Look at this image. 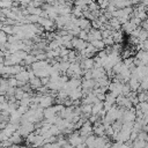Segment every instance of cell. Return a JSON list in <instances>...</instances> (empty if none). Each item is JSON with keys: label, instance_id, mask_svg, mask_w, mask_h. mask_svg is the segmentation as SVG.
Listing matches in <instances>:
<instances>
[{"label": "cell", "instance_id": "cell-1", "mask_svg": "<svg viewBox=\"0 0 148 148\" xmlns=\"http://www.w3.org/2000/svg\"><path fill=\"white\" fill-rule=\"evenodd\" d=\"M34 130H35V125L32 123H23L20 125V127L17 128V133L21 135V136H24L27 138L29 134L34 133Z\"/></svg>", "mask_w": 148, "mask_h": 148}, {"label": "cell", "instance_id": "cell-2", "mask_svg": "<svg viewBox=\"0 0 148 148\" xmlns=\"http://www.w3.org/2000/svg\"><path fill=\"white\" fill-rule=\"evenodd\" d=\"M68 143L72 146V147H77L82 143H84V138H82L79 132H74V133H71L69 136H68Z\"/></svg>", "mask_w": 148, "mask_h": 148}, {"label": "cell", "instance_id": "cell-3", "mask_svg": "<svg viewBox=\"0 0 148 148\" xmlns=\"http://www.w3.org/2000/svg\"><path fill=\"white\" fill-rule=\"evenodd\" d=\"M52 104H53V97L51 95H43L39 99V103H38V105L42 109L50 108V106H52Z\"/></svg>", "mask_w": 148, "mask_h": 148}, {"label": "cell", "instance_id": "cell-4", "mask_svg": "<svg viewBox=\"0 0 148 148\" xmlns=\"http://www.w3.org/2000/svg\"><path fill=\"white\" fill-rule=\"evenodd\" d=\"M88 43H91L94 40H102V32L97 29H90L88 31Z\"/></svg>", "mask_w": 148, "mask_h": 148}, {"label": "cell", "instance_id": "cell-5", "mask_svg": "<svg viewBox=\"0 0 148 148\" xmlns=\"http://www.w3.org/2000/svg\"><path fill=\"white\" fill-rule=\"evenodd\" d=\"M71 43H72V47L79 50L80 52L83 51V50L87 47V45H88L87 42H84V40H82V39H80V38H72Z\"/></svg>", "mask_w": 148, "mask_h": 148}, {"label": "cell", "instance_id": "cell-6", "mask_svg": "<svg viewBox=\"0 0 148 148\" xmlns=\"http://www.w3.org/2000/svg\"><path fill=\"white\" fill-rule=\"evenodd\" d=\"M135 58L139 60L140 66H147L148 65V52H146L143 50H140V51H138Z\"/></svg>", "mask_w": 148, "mask_h": 148}, {"label": "cell", "instance_id": "cell-7", "mask_svg": "<svg viewBox=\"0 0 148 148\" xmlns=\"http://www.w3.org/2000/svg\"><path fill=\"white\" fill-rule=\"evenodd\" d=\"M15 79H16L17 82H20V83H25V82L29 81V72H25V71L23 69V71H21L18 74L15 75Z\"/></svg>", "mask_w": 148, "mask_h": 148}, {"label": "cell", "instance_id": "cell-8", "mask_svg": "<svg viewBox=\"0 0 148 148\" xmlns=\"http://www.w3.org/2000/svg\"><path fill=\"white\" fill-rule=\"evenodd\" d=\"M43 116L46 118V120H47V119H52V118H54V117L57 116V112H56L53 105L50 106V108H46V109L44 110V112H43Z\"/></svg>", "mask_w": 148, "mask_h": 148}, {"label": "cell", "instance_id": "cell-9", "mask_svg": "<svg viewBox=\"0 0 148 148\" xmlns=\"http://www.w3.org/2000/svg\"><path fill=\"white\" fill-rule=\"evenodd\" d=\"M29 84H30V87L31 88H34V89H39L40 87H43V84H42V81H40V79L39 77H37V76H34L32 79H30L29 80Z\"/></svg>", "mask_w": 148, "mask_h": 148}, {"label": "cell", "instance_id": "cell-10", "mask_svg": "<svg viewBox=\"0 0 148 148\" xmlns=\"http://www.w3.org/2000/svg\"><path fill=\"white\" fill-rule=\"evenodd\" d=\"M121 29H123V30H124L126 34L131 35V34H132V32H133V31L136 29V27H135L134 24H132V23L128 21V22H126L125 24H123V25H121Z\"/></svg>", "mask_w": 148, "mask_h": 148}, {"label": "cell", "instance_id": "cell-11", "mask_svg": "<svg viewBox=\"0 0 148 148\" xmlns=\"http://www.w3.org/2000/svg\"><path fill=\"white\" fill-rule=\"evenodd\" d=\"M95 141H96V136L95 135H89L84 139V146L87 148H94L95 147Z\"/></svg>", "mask_w": 148, "mask_h": 148}, {"label": "cell", "instance_id": "cell-12", "mask_svg": "<svg viewBox=\"0 0 148 148\" xmlns=\"http://www.w3.org/2000/svg\"><path fill=\"white\" fill-rule=\"evenodd\" d=\"M102 110H103V102H97L91 105V114L94 116H97V113Z\"/></svg>", "mask_w": 148, "mask_h": 148}, {"label": "cell", "instance_id": "cell-13", "mask_svg": "<svg viewBox=\"0 0 148 148\" xmlns=\"http://www.w3.org/2000/svg\"><path fill=\"white\" fill-rule=\"evenodd\" d=\"M21 138H22V136H21L17 132H15L14 134H12V136H10L8 140H9V142H10L12 145H18V143L22 141V139H21Z\"/></svg>", "mask_w": 148, "mask_h": 148}, {"label": "cell", "instance_id": "cell-14", "mask_svg": "<svg viewBox=\"0 0 148 148\" xmlns=\"http://www.w3.org/2000/svg\"><path fill=\"white\" fill-rule=\"evenodd\" d=\"M116 98H117V97H116L112 92H108V94H105V99H104V102L108 103V104L114 105V103H116Z\"/></svg>", "mask_w": 148, "mask_h": 148}, {"label": "cell", "instance_id": "cell-15", "mask_svg": "<svg viewBox=\"0 0 148 148\" xmlns=\"http://www.w3.org/2000/svg\"><path fill=\"white\" fill-rule=\"evenodd\" d=\"M112 38H113V43H120L123 40V34L119 31H112Z\"/></svg>", "mask_w": 148, "mask_h": 148}, {"label": "cell", "instance_id": "cell-16", "mask_svg": "<svg viewBox=\"0 0 148 148\" xmlns=\"http://www.w3.org/2000/svg\"><path fill=\"white\" fill-rule=\"evenodd\" d=\"M89 44H91L96 50H103L104 46H105L104 43H103V40H94V42H91Z\"/></svg>", "mask_w": 148, "mask_h": 148}, {"label": "cell", "instance_id": "cell-17", "mask_svg": "<svg viewBox=\"0 0 148 148\" xmlns=\"http://www.w3.org/2000/svg\"><path fill=\"white\" fill-rule=\"evenodd\" d=\"M79 38L86 42V40L88 39V31H84V30H81V31H80V34H79Z\"/></svg>", "mask_w": 148, "mask_h": 148}, {"label": "cell", "instance_id": "cell-18", "mask_svg": "<svg viewBox=\"0 0 148 148\" xmlns=\"http://www.w3.org/2000/svg\"><path fill=\"white\" fill-rule=\"evenodd\" d=\"M141 45H142V50L146 51V52H148V39L145 40L143 43H141Z\"/></svg>", "mask_w": 148, "mask_h": 148}, {"label": "cell", "instance_id": "cell-19", "mask_svg": "<svg viewBox=\"0 0 148 148\" xmlns=\"http://www.w3.org/2000/svg\"><path fill=\"white\" fill-rule=\"evenodd\" d=\"M62 148H74V147H72V146H71L69 143H66V145H65V146H64Z\"/></svg>", "mask_w": 148, "mask_h": 148}]
</instances>
